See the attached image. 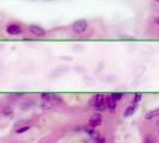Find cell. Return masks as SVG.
Returning a JSON list of instances; mask_svg holds the SVG:
<instances>
[{"mask_svg":"<svg viewBox=\"0 0 159 143\" xmlns=\"http://www.w3.org/2000/svg\"><path fill=\"white\" fill-rule=\"evenodd\" d=\"M6 31L11 36H17V35H21L22 34V28L18 24H10L6 28Z\"/></svg>","mask_w":159,"mask_h":143,"instance_id":"4","label":"cell"},{"mask_svg":"<svg viewBox=\"0 0 159 143\" xmlns=\"http://www.w3.org/2000/svg\"><path fill=\"white\" fill-rule=\"evenodd\" d=\"M12 112H13V110H12L11 107H5V109L3 110V113H4L5 116H11Z\"/></svg>","mask_w":159,"mask_h":143,"instance_id":"12","label":"cell"},{"mask_svg":"<svg viewBox=\"0 0 159 143\" xmlns=\"http://www.w3.org/2000/svg\"><path fill=\"white\" fill-rule=\"evenodd\" d=\"M134 112H135V107H134V106H128V107L124 110V112H123V116L127 118V117H130V116H133V115H134Z\"/></svg>","mask_w":159,"mask_h":143,"instance_id":"9","label":"cell"},{"mask_svg":"<svg viewBox=\"0 0 159 143\" xmlns=\"http://www.w3.org/2000/svg\"><path fill=\"white\" fill-rule=\"evenodd\" d=\"M84 130H85V132H88V134H89V136H90L91 138H93L95 141L99 137V134H98V132H97V131H96L92 126H90V125H89V126H85V128H84Z\"/></svg>","mask_w":159,"mask_h":143,"instance_id":"7","label":"cell"},{"mask_svg":"<svg viewBox=\"0 0 159 143\" xmlns=\"http://www.w3.org/2000/svg\"><path fill=\"white\" fill-rule=\"evenodd\" d=\"M88 28V22L86 20H77L74 24H73V30L77 32V34H83Z\"/></svg>","mask_w":159,"mask_h":143,"instance_id":"2","label":"cell"},{"mask_svg":"<svg viewBox=\"0 0 159 143\" xmlns=\"http://www.w3.org/2000/svg\"><path fill=\"white\" fill-rule=\"evenodd\" d=\"M29 31H30L31 35H34L36 37H43V36H46V30H43L38 25H30L29 26Z\"/></svg>","mask_w":159,"mask_h":143,"instance_id":"3","label":"cell"},{"mask_svg":"<svg viewBox=\"0 0 159 143\" xmlns=\"http://www.w3.org/2000/svg\"><path fill=\"white\" fill-rule=\"evenodd\" d=\"M92 106L97 110V111H105L107 107V103H105V98L102 94H97L93 99H92Z\"/></svg>","mask_w":159,"mask_h":143,"instance_id":"1","label":"cell"},{"mask_svg":"<svg viewBox=\"0 0 159 143\" xmlns=\"http://www.w3.org/2000/svg\"><path fill=\"white\" fill-rule=\"evenodd\" d=\"M41 97H42V99L46 100V101H52V100L55 99V96H54L53 93H42Z\"/></svg>","mask_w":159,"mask_h":143,"instance_id":"10","label":"cell"},{"mask_svg":"<svg viewBox=\"0 0 159 143\" xmlns=\"http://www.w3.org/2000/svg\"><path fill=\"white\" fill-rule=\"evenodd\" d=\"M141 98H142V96H141V93H136L135 96H134V103H139L140 100H141Z\"/></svg>","mask_w":159,"mask_h":143,"instance_id":"14","label":"cell"},{"mask_svg":"<svg viewBox=\"0 0 159 143\" xmlns=\"http://www.w3.org/2000/svg\"><path fill=\"white\" fill-rule=\"evenodd\" d=\"M105 103H107V107L109 109V111H110V112H115V109H116V100H115L111 96H109V97L105 98Z\"/></svg>","mask_w":159,"mask_h":143,"instance_id":"6","label":"cell"},{"mask_svg":"<svg viewBox=\"0 0 159 143\" xmlns=\"http://www.w3.org/2000/svg\"><path fill=\"white\" fill-rule=\"evenodd\" d=\"M111 97H113V98L117 101V100H120V99L122 98V93H113V94H111Z\"/></svg>","mask_w":159,"mask_h":143,"instance_id":"13","label":"cell"},{"mask_svg":"<svg viewBox=\"0 0 159 143\" xmlns=\"http://www.w3.org/2000/svg\"><path fill=\"white\" fill-rule=\"evenodd\" d=\"M154 1H157V3H159V0H154Z\"/></svg>","mask_w":159,"mask_h":143,"instance_id":"16","label":"cell"},{"mask_svg":"<svg viewBox=\"0 0 159 143\" xmlns=\"http://www.w3.org/2000/svg\"><path fill=\"white\" fill-rule=\"evenodd\" d=\"M29 129H30V126H29V125H25V126H21V128H18V129L16 130V132H17V134H23V132L28 131Z\"/></svg>","mask_w":159,"mask_h":143,"instance_id":"11","label":"cell"},{"mask_svg":"<svg viewBox=\"0 0 159 143\" xmlns=\"http://www.w3.org/2000/svg\"><path fill=\"white\" fill-rule=\"evenodd\" d=\"M101 124H102V116H101L99 113L92 115V117H91L90 120H89V125L92 126V128H96V126H98V125H101Z\"/></svg>","mask_w":159,"mask_h":143,"instance_id":"5","label":"cell"},{"mask_svg":"<svg viewBox=\"0 0 159 143\" xmlns=\"http://www.w3.org/2000/svg\"><path fill=\"white\" fill-rule=\"evenodd\" d=\"M157 117H159V109L152 110V111H149V112H147V113L145 115V118H146L147 120L153 119V118H157Z\"/></svg>","mask_w":159,"mask_h":143,"instance_id":"8","label":"cell"},{"mask_svg":"<svg viewBox=\"0 0 159 143\" xmlns=\"http://www.w3.org/2000/svg\"><path fill=\"white\" fill-rule=\"evenodd\" d=\"M154 23L159 25V18H154Z\"/></svg>","mask_w":159,"mask_h":143,"instance_id":"15","label":"cell"}]
</instances>
